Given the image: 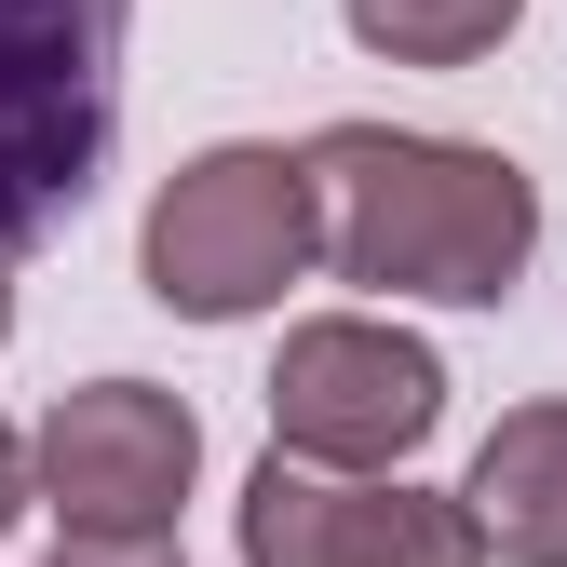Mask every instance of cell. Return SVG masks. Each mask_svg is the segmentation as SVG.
<instances>
[{
  "instance_id": "1",
  "label": "cell",
  "mask_w": 567,
  "mask_h": 567,
  "mask_svg": "<svg viewBox=\"0 0 567 567\" xmlns=\"http://www.w3.org/2000/svg\"><path fill=\"white\" fill-rule=\"evenodd\" d=\"M324 176V270L379 284V298H514L540 257V189L514 150L473 135H392V122H324L311 135Z\"/></svg>"
},
{
  "instance_id": "2",
  "label": "cell",
  "mask_w": 567,
  "mask_h": 567,
  "mask_svg": "<svg viewBox=\"0 0 567 567\" xmlns=\"http://www.w3.org/2000/svg\"><path fill=\"white\" fill-rule=\"evenodd\" d=\"M135 0H0V257H41L109 176Z\"/></svg>"
},
{
  "instance_id": "3",
  "label": "cell",
  "mask_w": 567,
  "mask_h": 567,
  "mask_svg": "<svg viewBox=\"0 0 567 567\" xmlns=\"http://www.w3.org/2000/svg\"><path fill=\"white\" fill-rule=\"evenodd\" d=\"M311 257H324V176H311V150H270V135L189 150V163L150 189V244H135L150 298L189 311V324L270 311Z\"/></svg>"
},
{
  "instance_id": "4",
  "label": "cell",
  "mask_w": 567,
  "mask_h": 567,
  "mask_svg": "<svg viewBox=\"0 0 567 567\" xmlns=\"http://www.w3.org/2000/svg\"><path fill=\"white\" fill-rule=\"evenodd\" d=\"M433 419H446V365L379 311H324L270 365V446H298L324 473H392Z\"/></svg>"
},
{
  "instance_id": "5",
  "label": "cell",
  "mask_w": 567,
  "mask_h": 567,
  "mask_svg": "<svg viewBox=\"0 0 567 567\" xmlns=\"http://www.w3.org/2000/svg\"><path fill=\"white\" fill-rule=\"evenodd\" d=\"M28 446H41V501L68 540H176L189 473H203V419L150 379H95V392H54V419Z\"/></svg>"
},
{
  "instance_id": "6",
  "label": "cell",
  "mask_w": 567,
  "mask_h": 567,
  "mask_svg": "<svg viewBox=\"0 0 567 567\" xmlns=\"http://www.w3.org/2000/svg\"><path fill=\"white\" fill-rule=\"evenodd\" d=\"M244 567H486L473 501H433V486H365L324 473L298 446H270L244 473Z\"/></svg>"
},
{
  "instance_id": "7",
  "label": "cell",
  "mask_w": 567,
  "mask_h": 567,
  "mask_svg": "<svg viewBox=\"0 0 567 567\" xmlns=\"http://www.w3.org/2000/svg\"><path fill=\"white\" fill-rule=\"evenodd\" d=\"M473 527L486 554H514V567H567V405H514L501 433L473 446Z\"/></svg>"
},
{
  "instance_id": "8",
  "label": "cell",
  "mask_w": 567,
  "mask_h": 567,
  "mask_svg": "<svg viewBox=\"0 0 567 567\" xmlns=\"http://www.w3.org/2000/svg\"><path fill=\"white\" fill-rule=\"evenodd\" d=\"M351 41L392 54V68H473V54H501L527 0H338Z\"/></svg>"
},
{
  "instance_id": "9",
  "label": "cell",
  "mask_w": 567,
  "mask_h": 567,
  "mask_svg": "<svg viewBox=\"0 0 567 567\" xmlns=\"http://www.w3.org/2000/svg\"><path fill=\"white\" fill-rule=\"evenodd\" d=\"M41 567H176V540H54Z\"/></svg>"
},
{
  "instance_id": "10",
  "label": "cell",
  "mask_w": 567,
  "mask_h": 567,
  "mask_svg": "<svg viewBox=\"0 0 567 567\" xmlns=\"http://www.w3.org/2000/svg\"><path fill=\"white\" fill-rule=\"evenodd\" d=\"M28 501H41V446H28V433H14V419H0V527H14V514H28Z\"/></svg>"
},
{
  "instance_id": "11",
  "label": "cell",
  "mask_w": 567,
  "mask_h": 567,
  "mask_svg": "<svg viewBox=\"0 0 567 567\" xmlns=\"http://www.w3.org/2000/svg\"><path fill=\"white\" fill-rule=\"evenodd\" d=\"M0 338H14V284H0Z\"/></svg>"
}]
</instances>
